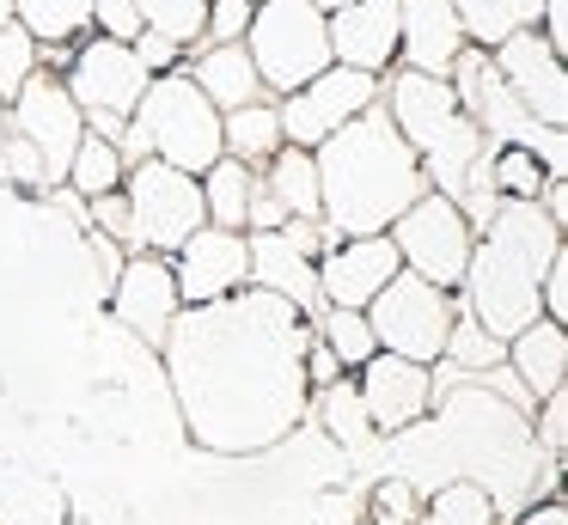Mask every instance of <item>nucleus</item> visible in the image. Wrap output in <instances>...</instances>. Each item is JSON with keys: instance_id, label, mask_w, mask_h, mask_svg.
Wrapping results in <instances>:
<instances>
[{"instance_id": "1", "label": "nucleus", "mask_w": 568, "mask_h": 525, "mask_svg": "<svg viewBox=\"0 0 568 525\" xmlns=\"http://www.w3.org/2000/svg\"><path fill=\"white\" fill-rule=\"evenodd\" d=\"M312 171H318V208H331V220L348 232H373L416 202V159L385 117L343 122L324 141V159H312Z\"/></svg>"}, {"instance_id": "2", "label": "nucleus", "mask_w": 568, "mask_h": 525, "mask_svg": "<svg viewBox=\"0 0 568 525\" xmlns=\"http://www.w3.org/2000/svg\"><path fill=\"white\" fill-rule=\"evenodd\" d=\"M251 68L275 92H300L331 68V31L312 0H263L251 7Z\"/></svg>"}, {"instance_id": "3", "label": "nucleus", "mask_w": 568, "mask_h": 525, "mask_svg": "<svg viewBox=\"0 0 568 525\" xmlns=\"http://www.w3.org/2000/svg\"><path fill=\"white\" fill-rule=\"evenodd\" d=\"M135 147L141 153H160V165L190 178V171H209L221 159V117H214L209 98L190 80H160L141 92Z\"/></svg>"}, {"instance_id": "4", "label": "nucleus", "mask_w": 568, "mask_h": 525, "mask_svg": "<svg viewBox=\"0 0 568 525\" xmlns=\"http://www.w3.org/2000/svg\"><path fill=\"white\" fill-rule=\"evenodd\" d=\"M446 324H453V317H446L434 281H422V275L385 281V287L373 293V336L392 342L397 361H428V354H440Z\"/></svg>"}, {"instance_id": "5", "label": "nucleus", "mask_w": 568, "mask_h": 525, "mask_svg": "<svg viewBox=\"0 0 568 525\" xmlns=\"http://www.w3.org/2000/svg\"><path fill=\"white\" fill-rule=\"evenodd\" d=\"M141 92H148V68H141V55L129 43L99 37V43H87L74 55V104L92 110L99 129H116L141 104Z\"/></svg>"}, {"instance_id": "6", "label": "nucleus", "mask_w": 568, "mask_h": 525, "mask_svg": "<svg viewBox=\"0 0 568 525\" xmlns=\"http://www.w3.org/2000/svg\"><path fill=\"white\" fill-rule=\"evenodd\" d=\"M196 226H202V190L184 171L148 159L135 171V190H129V232H141L148 244H184Z\"/></svg>"}, {"instance_id": "7", "label": "nucleus", "mask_w": 568, "mask_h": 525, "mask_svg": "<svg viewBox=\"0 0 568 525\" xmlns=\"http://www.w3.org/2000/svg\"><path fill=\"white\" fill-rule=\"evenodd\" d=\"M373 104V73H355V68H324L312 85H300L294 104L275 110L282 117V134L294 141H331L343 122H355L361 110Z\"/></svg>"}, {"instance_id": "8", "label": "nucleus", "mask_w": 568, "mask_h": 525, "mask_svg": "<svg viewBox=\"0 0 568 525\" xmlns=\"http://www.w3.org/2000/svg\"><path fill=\"white\" fill-rule=\"evenodd\" d=\"M397 256H409L422 281L465 275V220L453 214V202H409L397 214Z\"/></svg>"}, {"instance_id": "9", "label": "nucleus", "mask_w": 568, "mask_h": 525, "mask_svg": "<svg viewBox=\"0 0 568 525\" xmlns=\"http://www.w3.org/2000/svg\"><path fill=\"white\" fill-rule=\"evenodd\" d=\"M19 129L31 134L38 153H50V178L74 165V147H80V110L50 73H31L19 85Z\"/></svg>"}, {"instance_id": "10", "label": "nucleus", "mask_w": 568, "mask_h": 525, "mask_svg": "<svg viewBox=\"0 0 568 525\" xmlns=\"http://www.w3.org/2000/svg\"><path fill=\"white\" fill-rule=\"evenodd\" d=\"M495 73H501V85L519 98V110H538L544 122H562V68H556L550 43H538L531 31H514L501 43Z\"/></svg>"}, {"instance_id": "11", "label": "nucleus", "mask_w": 568, "mask_h": 525, "mask_svg": "<svg viewBox=\"0 0 568 525\" xmlns=\"http://www.w3.org/2000/svg\"><path fill=\"white\" fill-rule=\"evenodd\" d=\"M397 43H404V61L416 73H446L465 49V31H458L453 0H397Z\"/></svg>"}, {"instance_id": "12", "label": "nucleus", "mask_w": 568, "mask_h": 525, "mask_svg": "<svg viewBox=\"0 0 568 525\" xmlns=\"http://www.w3.org/2000/svg\"><path fill=\"white\" fill-rule=\"evenodd\" d=\"M324 31H331V55L336 61H348L355 73H373L379 61H392L397 0H343Z\"/></svg>"}, {"instance_id": "13", "label": "nucleus", "mask_w": 568, "mask_h": 525, "mask_svg": "<svg viewBox=\"0 0 568 525\" xmlns=\"http://www.w3.org/2000/svg\"><path fill=\"white\" fill-rule=\"evenodd\" d=\"M392 269H397L392 239H361V244H348L343 256L324 263V287H331V300L343 305V312H355V305H373V293L392 281Z\"/></svg>"}, {"instance_id": "14", "label": "nucleus", "mask_w": 568, "mask_h": 525, "mask_svg": "<svg viewBox=\"0 0 568 525\" xmlns=\"http://www.w3.org/2000/svg\"><path fill=\"white\" fill-rule=\"evenodd\" d=\"M184 293L190 300H214V293H226L239 275H245L251 251L233 239V232H196V239H184Z\"/></svg>"}, {"instance_id": "15", "label": "nucleus", "mask_w": 568, "mask_h": 525, "mask_svg": "<svg viewBox=\"0 0 568 525\" xmlns=\"http://www.w3.org/2000/svg\"><path fill=\"white\" fill-rule=\"evenodd\" d=\"M196 85L209 104H226V110H245L251 98H257V68H251V55L239 43H221V49H209V55L196 61Z\"/></svg>"}, {"instance_id": "16", "label": "nucleus", "mask_w": 568, "mask_h": 525, "mask_svg": "<svg viewBox=\"0 0 568 525\" xmlns=\"http://www.w3.org/2000/svg\"><path fill=\"white\" fill-rule=\"evenodd\" d=\"M422 366L416 361H373L367 366V410H373V422H385V427H397V422H409V415L422 410Z\"/></svg>"}, {"instance_id": "17", "label": "nucleus", "mask_w": 568, "mask_h": 525, "mask_svg": "<svg viewBox=\"0 0 568 525\" xmlns=\"http://www.w3.org/2000/svg\"><path fill=\"white\" fill-rule=\"evenodd\" d=\"M453 117H458L453 85L428 80V73H404V80H397V122H404V129L416 134L422 147H428V141H434V134H440Z\"/></svg>"}, {"instance_id": "18", "label": "nucleus", "mask_w": 568, "mask_h": 525, "mask_svg": "<svg viewBox=\"0 0 568 525\" xmlns=\"http://www.w3.org/2000/svg\"><path fill=\"white\" fill-rule=\"evenodd\" d=\"M458 31L477 43H507L514 31H531L544 12V0H453Z\"/></svg>"}, {"instance_id": "19", "label": "nucleus", "mask_w": 568, "mask_h": 525, "mask_svg": "<svg viewBox=\"0 0 568 525\" xmlns=\"http://www.w3.org/2000/svg\"><path fill=\"white\" fill-rule=\"evenodd\" d=\"M165 312H172V281H165V269L160 263H135L129 281H123V317L141 324L148 336H160Z\"/></svg>"}, {"instance_id": "20", "label": "nucleus", "mask_w": 568, "mask_h": 525, "mask_svg": "<svg viewBox=\"0 0 568 525\" xmlns=\"http://www.w3.org/2000/svg\"><path fill=\"white\" fill-rule=\"evenodd\" d=\"M19 31L43 37V43H68L74 31L92 24V0H13Z\"/></svg>"}, {"instance_id": "21", "label": "nucleus", "mask_w": 568, "mask_h": 525, "mask_svg": "<svg viewBox=\"0 0 568 525\" xmlns=\"http://www.w3.org/2000/svg\"><path fill=\"white\" fill-rule=\"evenodd\" d=\"M202 214H214L221 226H245V214H251V183H245V165H239V159H214V165H209Z\"/></svg>"}, {"instance_id": "22", "label": "nucleus", "mask_w": 568, "mask_h": 525, "mask_svg": "<svg viewBox=\"0 0 568 525\" xmlns=\"http://www.w3.org/2000/svg\"><path fill=\"white\" fill-rule=\"evenodd\" d=\"M135 7L153 24V37H165V43H190L202 31V19H209V0H135Z\"/></svg>"}, {"instance_id": "23", "label": "nucleus", "mask_w": 568, "mask_h": 525, "mask_svg": "<svg viewBox=\"0 0 568 525\" xmlns=\"http://www.w3.org/2000/svg\"><path fill=\"white\" fill-rule=\"evenodd\" d=\"M275 208L318 214V171H312L306 153H282V159H275Z\"/></svg>"}, {"instance_id": "24", "label": "nucleus", "mask_w": 568, "mask_h": 525, "mask_svg": "<svg viewBox=\"0 0 568 525\" xmlns=\"http://www.w3.org/2000/svg\"><path fill=\"white\" fill-rule=\"evenodd\" d=\"M221 134H226V141H233L245 159H270L275 141H282V117H275V110L245 104V110H233V122H226Z\"/></svg>"}, {"instance_id": "25", "label": "nucleus", "mask_w": 568, "mask_h": 525, "mask_svg": "<svg viewBox=\"0 0 568 525\" xmlns=\"http://www.w3.org/2000/svg\"><path fill=\"white\" fill-rule=\"evenodd\" d=\"M519 373L538 391H550L556 373H562V336H556V330H531V336L519 342Z\"/></svg>"}, {"instance_id": "26", "label": "nucleus", "mask_w": 568, "mask_h": 525, "mask_svg": "<svg viewBox=\"0 0 568 525\" xmlns=\"http://www.w3.org/2000/svg\"><path fill=\"white\" fill-rule=\"evenodd\" d=\"M68 178H74L87 195H111V183H116V153H111L104 141H80Z\"/></svg>"}, {"instance_id": "27", "label": "nucleus", "mask_w": 568, "mask_h": 525, "mask_svg": "<svg viewBox=\"0 0 568 525\" xmlns=\"http://www.w3.org/2000/svg\"><path fill=\"white\" fill-rule=\"evenodd\" d=\"M31 80V37L19 24H0V92H19Z\"/></svg>"}, {"instance_id": "28", "label": "nucleus", "mask_w": 568, "mask_h": 525, "mask_svg": "<svg viewBox=\"0 0 568 525\" xmlns=\"http://www.w3.org/2000/svg\"><path fill=\"white\" fill-rule=\"evenodd\" d=\"M251 24V0H209V19H202V31L214 37V49L221 43H239V31Z\"/></svg>"}, {"instance_id": "29", "label": "nucleus", "mask_w": 568, "mask_h": 525, "mask_svg": "<svg viewBox=\"0 0 568 525\" xmlns=\"http://www.w3.org/2000/svg\"><path fill=\"white\" fill-rule=\"evenodd\" d=\"M92 19L111 31V43H129V37H141V7H135V0H92Z\"/></svg>"}, {"instance_id": "30", "label": "nucleus", "mask_w": 568, "mask_h": 525, "mask_svg": "<svg viewBox=\"0 0 568 525\" xmlns=\"http://www.w3.org/2000/svg\"><path fill=\"white\" fill-rule=\"evenodd\" d=\"M331 342L343 349V361H367V349H373V330L361 324L355 312H336V317H331Z\"/></svg>"}, {"instance_id": "31", "label": "nucleus", "mask_w": 568, "mask_h": 525, "mask_svg": "<svg viewBox=\"0 0 568 525\" xmlns=\"http://www.w3.org/2000/svg\"><path fill=\"white\" fill-rule=\"evenodd\" d=\"M495 178L519 195H538V165H531V153H501L495 159Z\"/></svg>"}, {"instance_id": "32", "label": "nucleus", "mask_w": 568, "mask_h": 525, "mask_svg": "<svg viewBox=\"0 0 568 525\" xmlns=\"http://www.w3.org/2000/svg\"><path fill=\"white\" fill-rule=\"evenodd\" d=\"M129 49L141 55V68H165L178 43H165V37H153V31H141V43H129Z\"/></svg>"}, {"instance_id": "33", "label": "nucleus", "mask_w": 568, "mask_h": 525, "mask_svg": "<svg viewBox=\"0 0 568 525\" xmlns=\"http://www.w3.org/2000/svg\"><path fill=\"white\" fill-rule=\"evenodd\" d=\"M99 214H104V226H111V232H129V202H123V195H99Z\"/></svg>"}, {"instance_id": "34", "label": "nucleus", "mask_w": 568, "mask_h": 525, "mask_svg": "<svg viewBox=\"0 0 568 525\" xmlns=\"http://www.w3.org/2000/svg\"><path fill=\"white\" fill-rule=\"evenodd\" d=\"M0 24H13V0H0Z\"/></svg>"}, {"instance_id": "35", "label": "nucleus", "mask_w": 568, "mask_h": 525, "mask_svg": "<svg viewBox=\"0 0 568 525\" xmlns=\"http://www.w3.org/2000/svg\"><path fill=\"white\" fill-rule=\"evenodd\" d=\"M312 7H318V12H324V7H343V0H312Z\"/></svg>"}]
</instances>
